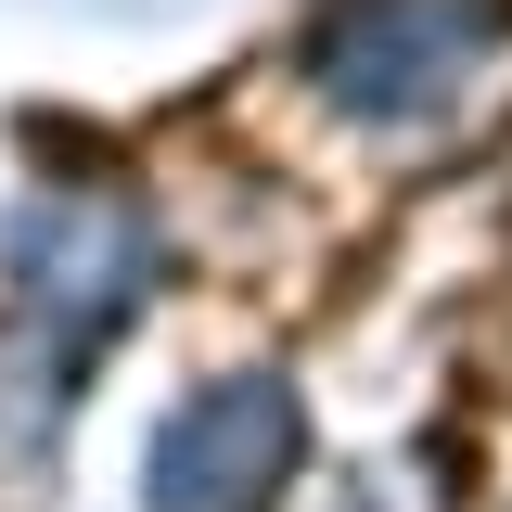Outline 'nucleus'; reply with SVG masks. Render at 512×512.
<instances>
[{
  "label": "nucleus",
  "instance_id": "3",
  "mask_svg": "<svg viewBox=\"0 0 512 512\" xmlns=\"http://www.w3.org/2000/svg\"><path fill=\"white\" fill-rule=\"evenodd\" d=\"M295 448H308L295 384L282 372H218L167 410V436L141 461V500L154 512H269L282 474H295Z\"/></svg>",
  "mask_w": 512,
  "mask_h": 512
},
{
  "label": "nucleus",
  "instance_id": "4",
  "mask_svg": "<svg viewBox=\"0 0 512 512\" xmlns=\"http://www.w3.org/2000/svg\"><path fill=\"white\" fill-rule=\"evenodd\" d=\"M52 410H64V359H0V512H26L52 487Z\"/></svg>",
  "mask_w": 512,
  "mask_h": 512
},
{
  "label": "nucleus",
  "instance_id": "2",
  "mask_svg": "<svg viewBox=\"0 0 512 512\" xmlns=\"http://www.w3.org/2000/svg\"><path fill=\"white\" fill-rule=\"evenodd\" d=\"M512 39V0H320L308 26V77L372 128H410V116H448L487 52Z\"/></svg>",
  "mask_w": 512,
  "mask_h": 512
},
{
  "label": "nucleus",
  "instance_id": "1",
  "mask_svg": "<svg viewBox=\"0 0 512 512\" xmlns=\"http://www.w3.org/2000/svg\"><path fill=\"white\" fill-rule=\"evenodd\" d=\"M0 269H13V308L39 320V359L77 372L154 295V218L116 180H39L13 205V231H0Z\"/></svg>",
  "mask_w": 512,
  "mask_h": 512
}]
</instances>
